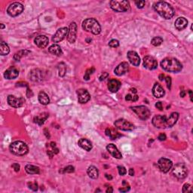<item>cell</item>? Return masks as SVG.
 <instances>
[{
  "label": "cell",
  "mask_w": 193,
  "mask_h": 193,
  "mask_svg": "<svg viewBox=\"0 0 193 193\" xmlns=\"http://www.w3.org/2000/svg\"><path fill=\"white\" fill-rule=\"evenodd\" d=\"M23 5L20 3H14L11 4L7 9V13L11 17H17L23 12Z\"/></svg>",
  "instance_id": "obj_8"
},
{
  "label": "cell",
  "mask_w": 193,
  "mask_h": 193,
  "mask_svg": "<svg viewBox=\"0 0 193 193\" xmlns=\"http://www.w3.org/2000/svg\"><path fill=\"white\" fill-rule=\"evenodd\" d=\"M128 60L130 61V63L133 64L135 67L140 65V58L138 54H137L136 51H130L128 52Z\"/></svg>",
  "instance_id": "obj_20"
},
{
  "label": "cell",
  "mask_w": 193,
  "mask_h": 193,
  "mask_svg": "<svg viewBox=\"0 0 193 193\" xmlns=\"http://www.w3.org/2000/svg\"><path fill=\"white\" fill-rule=\"evenodd\" d=\"M139 99V97L137 96L136 94H129L126 95L125 97V100L127 101H133V102H136L137 100Z\"/></svg>",
  "instance_id": "obj_40"
},
{
  "label": "cell",
  "mask_w": 193,
  "mask_h": 193,
  "mask_svg": "<svg viewBox=\"0 0 193 193\" xmlns=\"http://www.w3.org/2000/svg\"><path fill=\"white\" fill-rule=\"evenodd\" d=\"M113 192V187H112V186L108 187L107 189H106V192H107V193Z\"/></svg>",
  "instance_id": "obj_55"
},
{
  "label": "cell",
  "mask_w": 193,
  "mask_h": 193,
  "mask_svg": "<svg viewBox=\"0 0 193 193\" xmlns=\"http://www.w3.org/2000/svg\"><path fill=\"white\" fill-rule=\"evenodd\" d=\"M122 184H123V185H124V187H123V188H120V189H119V190L120 191V192H128V191H129L130 189V185H128V183H127L125 180H123Z\"/></svg>",
  "instance_id": "obj_41"
},
{
  "label": "cell",
  "mask_w": 193,
  "mask_h": 193,
  "mask_svg": "<svg viewBox=\"0 0 193 193\" xmlns=\"http://www.w3.org/2000/svg\"><path fill=\"white\" fill-rule=\"evenodd\" d=\"M28 186L33 191H37L38 190V184L34 182V183H28Z\"/></svg>",
  "instance_id": "obj_46"
},
{
  "label": "cell",
  "mask_w": 193,
  "mask_h": 193,
  "mask_svg": "<svg viewBox=\"0 0 193 193\" xmlns=\"http://www.w3.org/2000/svg\"><path fill=\"white\" fill-rule=\"evenodd\" d=\"M25 170L27 174H38L40 172V169L38 167L35 166L33 165H26Z\"/></svg>",
  "instance_id": "obj_34"
},
{
  "label": "cell",
  "mask_w": 193,
  "mask_h": 193,
  "mask_svg": "<svg viewBox=\"0 0 193 193\" xmlns=\"http://www.w3.org/2000/svg\"><path fill=\"white\" fill-rule=\"evenodd\" d=\"M189 94H190V97H191V100L192 101V91H191V90H189Z\"/></svg>",
  "instance_id": "obj_58"
},
{
  "label": "cell",
  "mask_w": 193,
  "mask_h": 193,
  "mask_svg": "<svg viewBox=\"0 0 193 193\" xmlns=\"http://www.w3.org/2000/svg\"><path fill=\"white\" fill-rule=\"evenodd\" d=\"M121 88V82L117 79H110L108 82V89L113 93L117 92Z\"/></svg>",
  "instance_id": "obj_23"
},
{
  "label": "cell",
  "mask_w": 193,
  "mask_h": 193,
  "mask_svg": "<svg viewBox=\"0 0 193 193\" xmlns=\"http://www.w3.org/2000/svg\"><path fill=\"white\" fill-rule=\"evenodd\" d=\"M158 138H159V140L164 141V140H166L167 137H166V135H165V134H161V135L159 136V137H158Z\"/></svg>",
  "instance_id": "obj_52"
},
{
  "label": "cell",
  "mask_w": 193,
  "mask_h": 193,
  "mask_svg": "<svg viewBox=\"0 0 193 193\" xmlns=\"http://www.w3.org/2000/svg\"><path fill=\"white\" fill-rule=\"evenodd\" d=\"M165 81H166V83H167V86H168V88L169 89H170V88H171V79H170V77L167 76L166 78L165 79Z\"/></svg>",
  "instance_id": "obj_48"
},
{
  "label": "cell",
  "mask_w": 193,
  "mask_h": 193,
  "mask_svg": "<svg viewBox=\"0 0 193 193\" xmlns=\"http://www.w3.org/2000/svg\"><path fill=\"white\" fill-rule=\"evenodd\" d=\"M3 28H5V26L3 25V23H2V24H1V29H3Z\"/></svg>",
  "instance_id": "obj_59"
},
{
  "label": "cell",
  "mask_w": 193,
  "mask_h": 193,
  "mask_svg": "<svg viewBox=\"0 0 193 193\" xmlns=\"http://www.w3.org/2000/svg\"><path fill=\"white\" fill-rule=\"evenodd\" d=\"M95 71V68L94 67H91L90 69H88L86 70L85 73H84V80H89L90 79V76H91V74H93V73H94Z\"/></svg>",
  "instance_id": "obj_39"
},
{
  "label": "cell",
  "mask_w": 193,
  "mask_h": 193,
  "mask_svg": "<svg viewBox=\"0 0 193 193\" xmlns=\"http://www.w3.org/2000/svg\"><path fill=\"white\" fill-rule=\"evenodd\" d=\"M29 78L33 82H40L42 80V72L39 69H33L29 73Z\"/></svg>",
  "instance_id": "obj_25"
},
{
  "label": "cell",
  "mask_w": 193,
  "mask_h": 193,
  "mask_svg": "<svg viewBox=\"0 0 193 193\" xmlns=\"http://www.w3.org/2000/svg\"><path fill=\"white\" fill-rule=\"evenodd\" d=\"M135 4L137 5V7L138 8H143V7L145 6V4H146V2L145 1H136Z\"/></svg>",
  "instance_id": "obj_47"
},
{
  "label": "cell",
  "mask_w": 193,
  "mask_h": 193,
  "mask_svg": "<svg viewBox=\"0 0 193 193\" xmlns=\"http://www.w3.org/2000/svg\"><path fill=\"white\" fill-rule=\"evenodd\" d=\"M180 96L182 97H183L185 96V91H182L181 93H180Z\"/></svg>",
  "instance_id": "obj_57"
},
{
  "label": "cell",
  "mask_w": 193,
  "mask_h": 193,
  "mask_svg": "<svg viewBox=\"0 0 193 193\" xmlns=\"http://www.w3.org/2000/svg\"><path fill=\"white\" fill-rule=\"evenodd\" d=\"M88 175L89 176V177H91V179H97L99 176V170L96 167L94 166H90L88 168L87 170Z\"/></svg>",
  "instance_id": "obj_32"
},
{
  "label": "cell",
  "mask_w": 193,
  "mask_h": 193,
  "mask_svg": "<svg viewBox=\"0 0 193 193\" xmlns=\"http://www.w3.org/2000/svg\"><path fill=\"white\" fill-rule=\"evenodd\" d=\"M49 115L48 113H43L39 114V115H37V116L34 117V122L35 123H37L38 125H42V124H44L45 122V120L48 118Z\"/></svg>",
  "instance_id": "obj_28"
},
{
  "label": "cell",
  "mask_w": 193,
  "mask_h": 193,
  "mask_svg": "<svg viewBox=\"0 0 193 193\" xmlns=\"http://www.w3.org/2000/svg\"><path fill=\"white\" fill-rule=\"evenodd\" d=\"M159 170L163 173H168L173 166V162L166 158H161L157 163Z\"/></svg>",
  "instance_id": "obj_10"
},
{
  "label": "cell",
  "mask_w": 193,
  "mask_h": 193,
  "mask_svg": "<svg viewBox=\"0 0 193 193\" xmlns=\"http://www.w3.org/2000/svg\"><path fill=\"white\" fill-rule=\"evenodd\" d=\"M155 107L157 108V109H159L160 111H162L163 110V106H162V104H161V102L156 103Z\"/></svg>",
  "instance_id": "obj_51"
},
{
  "label": "cell",
  "mask_w": 193,
  "mask_h": 193,
  "mask_svg": "<svg viewBox=\"0 0 193 193\" xmlns=\"http://www.w3.org/2000/svg\"><path fill=\"white\" fill-rule=\"evenodd\" d=\"M82 28L87 32L91 33L94 35H98L101 32L100 23L94 18H88L82 23Z\"/></svg>",
  "instance_id": "obj_3"
},
{
  "label": "cell",
  "mask_w": 193,
  "mask_h": 193,
  "mask_svg": "<svg viewBox=\"0 0 193 193\" xmlns=\"http://www.w3.org/2000/svg\"><path fill=\"white\" fill-rule=\"evenodd\" d=\"M48 146L49 148L48 149L47 153L48 155L50 156V158H52L53 155H55V154H58L59 152V150L57 148L56 143L54 142H51Z\"/></svg>",
  "instance_id": "obj_33"
},
{
  "label": "cell",
  "mask_w": 193,
  "mask_h": 193,
  "mask_svg": "<svg viewBox=\"0 0 193 193\" xmlns=\"http://www.w3.org/2000/svg\"><path fill=\"white\" fill-rule=\"evenodd\" d=\"M129 175L130 176H134L135 175V170L133 168L129 169Z\"/></svg>",
  "instance_id": "obj_53"
},
{
  "label": "cell",
  "mask_w": 193,
  "mask_h": 193,
  "mask_svg": "<svg viewBox=\"0 0 193 193\" xmlns=\"http://www.w3.org/2000/svg\"><path fill=\"white\" fill-rule=\"evenodd\" d=\"M77 36V24L75 22L70 23L69 27V32L67 35V40L70 43H74L76 42Z\"/></svg>",
  "instance_id": "obj_15"
},
{
  "label": "cell",
  "mask_w": 193,
  "mask_h": 193,
  "mask_svg": "<svg viewBox=\"0 0 193 193\" xmlns=\"http://www.w3.org/2000/svg\"><path fill=\"white\" fill-rule=\"evenodd\" d=\"M161 67L165 71L170 73H178L183 69V66L179 60L174 58H166L161 60Z\"/></svg>",
  "instance_id": "obj_2"
},
{
  "label": "cell",
  "mask_w": 193,
  "mask_h": 193,
  "mask_svg": "<svg viewBox=\"0 0 193 193\" xmlns=\"http://www.w3.org/2000/svg\"><path fill=\"white\" fill-rule=\"evenodd\" d=\"M19 76V69L15 67L8 68L4 73V77L7 79H14Z\"/></svg>",
  "instance_id": "obj_17"
},
{
  "label": "cell",
  "mask_w": 193,
  "mask_h": 193,
  "mask_svg": "<svg viewBox=\"0 0 193 193\" xmlns=\"http://www.w3.org/2000/svg\"><path fill=\"white\" fill-rule=\"evenodd\" d=\"M152 94L157 98L163 97L165 94L164 88L159 83H155L153 88H152Z\"/></svg>",
  "instance_id": "obj_22"
},
{
  "label": "cell",
  "mask_w": 193,
  "mask_h": 193,
  "mask_svg": "<svg viewBox=\"0 0 193 193\" xmlns=\"http://www.w3.org/2000/svg\"><path fill=\"white\" fill-rule=\"evenodd\" d=\"M109 45L111 48H117L119 46V42L116 39H112L109 42Z\"/></svg>",
  "instance_id": "obj_44"
},
{
  "label": "cell",
  "mask_w": 193,
  "mask_h": 193,
  "mask_svg": "<svg viewBox=\"0 0 193 193\" xmlns=\"http://www.w3.org/2000/svg\"><path fill=\"white\" fill-rule=\"evenodd\" d=\"M173 174L178 179H184L188 174V169L183 163H178L173 169Z\"/></svg>",
  "instance_id": "obj_6"
},
{
  "label": "cell",
  "mask_w": 193,
  "mask_h": 193,
  "mask_svg": "<svg viewBox=\"0 0 193 193\" xmlns=\"http://www.w3.org/2000/svg\"><path fill=\"white\" fill-rule=\"evenodd\" d=\"M105 176H106V179L108 180H111L113 179V176H112L111 175H110V174H105Z\"/></svg>",
  "instance_id": "obj_54"
},
{
  "label": "cell",
  "mask_w": 193,
  "mask_h": 193,
  "mask_svg": "<svg viewBox=\"0 0 193 193\" xmlns=\"http://www.w3.org/2000/svg\"><path fill=\"white\" fill-rule=\"evenodd\" d=\"M165 75H164V74H161V75H160V76H159V80H160V81H163V80L165 79Z\"/></svg>",
  "instance_id": "obj_56"
},
{
  "label": "cell",
  "mask_w": 193,
  "mask_h": 193,
  "mask_svg": "<svg viewBox=\"0 0 193 193\" xmlns=\"http://www.w3.org/2000/svg\"><path fill=\"white\" fill-rule=\"evenodd\" d=\"M58 73L59 76L63 77L67 73V66L64 63H60L58 64Z\"/></svg>",
  "instance_id": "obj_37"
},
{
  "label": "cell",
  "mask_w": 193,
  "mask_h": 193,
  "mask_svg": "<svg viewBox=\"0 0 193 193\" xmlns=\"http://www.w3.org/2000/svg\"><path fill=\"white\" fill-rule=\"evenodd\" d=\"M7 100H8L9 105L14 108L21 107L25 103V100L23 97H16L14 95H8Z\"/></svg>",
  "instance_id": "obj_12"
},
{
  "label": "cell",
  "mask_w": 193,
  "mask_h": 193,
  "mask_svg": "<svg viewBox=\"0 0 193 193\" xmlns=\"http://www.w3.org/2000/svg\"><path fill=\"white\" fill-rule=\"evenodd\" d=\"M128 69H129V65L127 62H122L120 64L117 66L116 68L114 70V73H115V75L117 76H121L122 75L125 74L126 73H128Z\"/></svg>",
  "instance_id": "obj_19"
},
{
  "label": "cell",
  "mask_w": 193,
  "mask_h": 193,
  "mask_svg": "<svg viewBox=\"0 0 193 193\" xmlns=\"http://www.w3.org/2000/svg\"><path fill=\"white\" fill-rule=\"evenodd\" d=\"M68 32H69V29H68L67 27H62V28L59 29L56 32V33L54 34V36H53V42L58 43V42L63 41L66 36H67Z\"/></svg>",
  "instance_id": "obj_13"
},
{
  "label": "cell",
  "mask_w": 193,
  "mask_h": 193,
  "mask_svg": "<svg viewBox=\"0 0 193 193\" xmlns=\"http://www.w3.org/2000/svg\"><path fill=\"white\" fill-rule=\"evenodd\" d=\"M48 51L51 53V54L56 55V56L58 57L63 54L61 48H60V46H59L58 45H57V44H54V45H52L51 46L49 47Z\"/></svg>",
  "instance_id": "obj_30"
},
{
  "label": "cell",
  "mask_w": 193,
  "mask_h": 193,
  "mask_svg": "<svg viewBox=\"0 0 193 193\" xmlns=\"http://www.w3.org/2000/svg\"><path fill=\"white\" fill-rule=\"evenodd\" d=\"M118 170H119V174H120L121 176L125 175L127 173L126 168L123 166H118Z\"/></svg>",
  "instance_id": "obj_45"
},
{
  "label": "cell",
  "mask_w": 193,
  "mask_h": 193,
  "mask_svg": "<svg viewBox=\"0 0 193 193\" xmlns=\"http://www.w3.org/2000/svg\"><path fill=\"white\" fill-rule=\"evenodd\" d=\"M115 126L118 129L125 130V131H130V130H133L135 128V125L131 124L130 122L124 119H118L115 122Z\"/></svg>",
  "instance_id": "obj_9"
},
{
  "label": "cell",
  "mask_w": 193,
  "mask_h": 193,
  "mask_svg": "<svg viewBox=\"0 0 193 193\" xmlns=\"http://www.w3.org/2000/svg\"><path fill=\"white\" fill-rule=\"evenodd\" d=\"M29 54H30V51L21 50V51H18V52L17 53H15V54L14 55V59L15 60H17V61H19V60L23 58V57L27 56V55H28Z\"/></svg>",
  "instance_id": "obj_35"
},
{
  "label": "cell",
  "mask_w": 193,
  "mask_h": 193,
  "mask_svg": "<svg viewBox=\"0 0 193 193\" xmlns=\"http://www.w3.org/2000/svg\"><path fill=\"white\" fill-rule=\"evenodd\" d=\"M9 150L12 154L20 156L25 155L29 151L27 145L22 141H14L9 146Z\"/></svg>",
  "instance_id": "obj_4"
},
{
  "label": "cell",
  "mask_w": 193,
  "mask_h": 193,
  "mask_svg": "<svg viewBox=\"0 0 193 193\" xmlns=\"http://www.w3.org/2000/svg\"><path fill=\"white\" fill-rule=\"evenodd\" d=\"M106 135H107L108 137H109L112 140H115L122 136L116 130L110 128H108L106 129Z\"/></svg>",
  "instance_id": "obj_31"
},
{
  "label": "cell",
  "mask_w": 193,
  "mask_h": 193,
  "mask_svg": "<svg viewBox=\"0 0 193 193\" xmlns=\"http://www.w3.org/2000/svg\"><path fill=\"white\" fill-rule=\"evenodd\" d=\"M162 42H163V38L161 37L157 36V37L152 38L151 41V44L152 45H154V46H159Z\"/></svg>",
  "instance_id": "obj_38"
},
{
  "label": "cell",
  "mask_w": 193,
  "mask_h": 193,
  "mask_svg": "<svg viewBox=\"0 0 193 193\" xmlns=\"http://www.w3.org/2000/svg\"><path fill=\"white\" fill-rule=\"evenodd\" d=\"M77 95H78L79 102L80 104H85L91 99L90 94L88 93L87 90L83 89V88H80V89L77 90Z\"/></svg>",
  "instance_id": "obj_16"
},
{
  "label": "cell",
  "mask_w": 193,
  "mask_h": 193,
  "mask_svg": "<svg viewBox=\"0 0 193 193\" xmlns=\"http://www.w3.org/2000/svg\"><path fill=\"white\" fill-rule=\"evenodd\" d=\"M34 42L36 45V46L40 48H45L48 45L49 40L47 36L41 35V36H38L37 37L35 38Z\"/></svg>",
  "instance_id": "obj_18"
},
{
  "label": "cell",
  "mask_w": 193,
  "mask_h": 193,
  "mask_svg": "<svg viewBox=\"0 0 193 193\" xmlns=\"http://www.w3.org/2000/svg\"><path fill=\"white\" fill-rule=\"evenodd\" d=\"M153 8L160 16L166 20H169L174 15V9L166 2H157L153 5Z\"/></svg>",
  "instance_id": "obj_1"
},
{
  "label": "cell",
  "mask_w": 193,
  "mask_h": 193,
  "mask_svg": "<svg viewBox=\"0 0 193 193\" xmlns=\"http://www.w3.org/2000/svg\"><path fill=\"white\" fill-rule=\"evenodd\" d=\"M12 168H14V171L18 172L20 170V168H21V167H20L19 164H18V163H14V164L12 165Z\"/></svg>",
  "instance_id": "obj_50"
},
{
  "label": "cell",
  "mask_w": 193,
  "mask_h": 193,
  "mask_svg": "<svg viewBox=\"0 0 193 193\" xmlns=\"http://www.w3.org/2000/svg\"><path fill=\"white\" fill-rule=\"evenodd\" d=\"M175 27L178 30H183L188 25V21L185 18H179L176 20L175 21Z\"/></svg>",
  "instance_id": "obj_27"
},
{
  "label": "cell",
  "mask_w": 193,
  "mask_h": 193,
  "mask_svg": "<svg viewBox=\"0 0 193 193\" xmlns=\"http://www.w3.org/2000/svg\"><path fill=\"white\" fill-rule=\"evenodd\" d=\"M178 119H179V113H178L174 112V113L170 114V116L167 119V128H172L177 122Z\"/></svg>",
  "instance_id": "obj_24"
},
{
  "label": "cell",
  "mask_w": 193,
  "mask_h": 193,
  "mask_svg": "<svg viewBox=\"0 0 193 193\" xmlns=\"http://www.w3.org/2000/svg\"><path fill=\"white\" fill-rule=\"evenodd\" d=\"M106 150H107V151L109 152L114 158H115V159H121L122 158V153L119 151L117 147L114 144H113V143H110V144L107 145V146H106Z\"/></svg>",
  "instance_id": "obj_21"
},
{
  "label": "cell",
  "mask_w": 193,
  "mask_h": 193,
  "mask_svg": "<svg viewBox=\"0 0 193 193\" xmlns=\"http://www.w3.org/2000/svg\"><path fill=\"white\" fill-rule=\"evenodd\" d=\"M110 7L113 11L117 12H128L130 8L129 3L125 0L118 1V0H112L109 3Z\"/></svg>",
  "instance_id": "obj_5"
},
{
  "label": "cell",
  "mask_w": 193,
  "mask_h": 193,
  "mask_svg": "<svg viewBox=\"0 0 193 193\" xmlns=\"http://www.w3.org/2000/svg\"><path fill=\"white\" fill-rule=\"evenodd\" d=\"M9 52H10V49L8 45L5 42H2L0 45V54L3 56H5V55H8Z\"/></svg>",
  "instance_id": "obj_36"
},
{
  "label": "cell",
  "mask_w": 193,
  "mask_h": 193,
  "mask_svg": "<svg viewBox=\"0 0 193 193\" xmlns=\"http://www.w3.org/2000/svg\"><path fill=\"white\" fill-rule=\"evenodd\" d=\"M131 109L137 114V115L142 120H146L150 116V111L144 106H137L131 107Z\"/></svg>",
  "instance_id": "obj_7"
},
{
  "label": "cell",
  "mask_w": 193,
  "mask_h": 193,
  "mask_svg": "<svg viewBox=\"0 0 193 193\" xmlns=\"http://www.w3.org/2000/svg\"><path fill=\"white\" fill-rule=\"evenodd\" d=\"M183 192H192V185H191L190 184H189V183H185V184H184V185H183Z\"/></svg>",
  "instance_id": "obj_42"
},
{
  "label": "cell",
  "mask_w": 193,
  "mask_h": 193,
  "mask_svg": "<svg viewBox=\"0 0 193 193\" xmlns=\"http://www.w3.org/2000/svg\"><path fill=\"white\" fill-rule=\"evenodd\" d=\"M109 76V73H103L102 75L100 76V81H104L106 79H107V77Z\"/></svg>",
  "instance_id": "obj_49"
},
{
  "label": "cell",
  "mask_w": 193,
  "mask_h": 193,
  "mask_svg": "<svg viewBox=\"0 0 193 193\" xmlns=\"http://www.w3.org/2000/svg\"><path fill=\"white\" fill-rule=\"evenodd\" d=\"M143 66L150 70H153L158 67L157 60L152 56H146L143 59Z\"/></svg>",
  "instance_id": "obj_14"
},
{
  "label": "cell",
  "mask_w": 193,
  "mask_h": 193,
  "mask_svg": "<svg viewBox=\"0 0 193 193\" xmlns=\"http://www.w3.org/2000/svg\"><path fill=\"white\" fill-rule=\"evenodd\" d=\"M152 124L158 128H167V117L165 115H158L153 117L152 120Z\"/></svg>",
  "instance_id": "obj_11"
},
{
  "label": "cell",
  "mask_w": 193,
  "mask_h": 193,
  "mask_svg": "<svg viewBox=\"0 0 193 193\" xmlns=\"http://www.w3.org/2000/svg\"><path fill=\"white\" fill-rule=\"evenodd\" d=\"M38 101L42 105H48L50 103V99H49L48 95L44 91H40L38 94Z\"/></svg>",
  "instance_id": "obj_29"
},
{
  "label": "cell",
  "mask_w": 193,
  "mask_h": 193,
  "mask_svg": "<svg viewBox=\"0 0 193 193\" xmlns=\"http://www.w3.org/2000/svg\"><path fill=\"white\" fill-rule=\"evenodd\" d=\"M78 144L81 148H82L83 150H86V151H88V152L91 151V149H92V147H93L92 143H91V141L88 140V139H85V138L80 139L79 140Z\"/></svg>",
  "instance_id": "obj_26"
},
{
  "label": "cell",
  "mask_w": 193,
  "mask_h": 193,
  "mask_svg": "<svg viewBox=\"0 0 193 193\" xmlns=\"http://www.w3.org/2000/svg\"><path fill=\"white\" fill-rule=\"evenodd\" d=\"M75 171V168L74 167L72 166V165H69V166L66 167L65 168L63 169V173L65 174V173H73Z\"/></svg>",
  "instance_id": "obj_43"
}]
</instances>
